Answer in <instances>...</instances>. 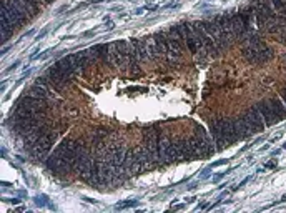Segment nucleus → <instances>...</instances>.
Segmentation results:
<instances>
[{
    "label": "nucleus",
    "instance_id": "5",
    "mask_svg": "<svg viewBox=\"0 0 286 213\" xmlns=\"http://www.w3.org/2000/svg\"><path fill=\"white\" fill-rule=\"evenodd\" d=\"M246 118H248L250 122V127H252L253 133H256V131H261L265 130V120H263V115H261V112L258 110L256 105L250 107L248 110H246Z\"/></svg>",
    "mask_w": 286,
    "mask_h": 213
},
{
    "label": "nucleus",
    "instance_id": "16",
    "mask_svg": "<svg viewBox=\"0 0 286 213\" xmlns=\"http://www.w3.org/2000/svg\"><path fill=\"white\" fill-rule=\"evenodd\" d=\"M171 143H173L175 160L186 158V138H171Z\"/></svg>",
    "mask_w": 286,
    "mask_h": 213
},
{
    "label": "nucleus",
    "instance_id": "12",
    "mask_svg": "<svg viewBox=\"0 0 286 213\" xmlns=\"http://www.w3.org/2000/svg\"><path fill=\"white\" fill-rule=\"evenodd\" d=\"M132 47L133 50H135V55L136 59H138V62H142V64H145V62H148V52H147V44H145V40H138V38H132Z\"/></svg>",
    "mask_w": 286,
    "mask_h": 213
},
{
    "label": "nucleus",
    "instance_id": "24",
    "mask_svg": "<svg viewBox=\"0 0 286 213\" xmlns=\"http://www.w3.org/2000/svg\"><path fill=\"white\" fill-rule=\"evenodd\" d=\"M285 60H286V53H285Z\"/></svg>",
    "mask_w": 286,
    "mask_h": 213
},
{
    "label": "nucleus",
    "instance_id": "20",
    "mask_svg": "<svg viewBox=\"0 0 286 213\" xmlns=\"http://www.w3.org/2000/svg\"><path fill=\"white\" fill-rule=\"evenodd\" d=\"M145 44H147L148 57H150L151 60H158L160 57H162V53H160V50H158V45H156L153 37H148L147 40H145Z\"/></svg>",
    "mask_w": 286,
    "mask_h": 213
},
{
    "label": "nucleus",
    "instance_id": "15",
    "mask_svg": "<svg viewBox=\"0 0 286 213\" xmlns=\"http://www.w3.org/2000/svg\"><path fill=\"white\" fill-rule=\"evenodd\" d=\"M211 137H213L215 145H217L218 148L220 150L225 148L226 142H225V138H223L221 129H220V125H218V120H213V122H211Z\"/></svg>",
    "mask_w": 286,
    "mask_h": 213
},
{
    "label": "nucleus",
    "instance_id": "11",
    "mask_svg": "<svg viewBox=\"0 0 286 213\" xmlns=\"http://www.w3.org/2000/svg\"><path fill=\"white\" fill-rule=\"evenodd\" d=\"M256 107H258V110L261 112V115H263V120H265V125H266V127L275 125V123L280 122V118L276 117L275 110H273L271 105H269L268 98H266V100H261L260 103H256Z\"/></svg>",
    "mask_w": 286,
    "mask_h": 213
},
{
    "label": "nucleus",
    "instance_id": "1",
    "mask_svg": "<svg viewBox=\"0 0 286 213\" xmlns=\"http://www.w3.org/2000/svg\"><path fill=\"white\" fill-rule=\"evenodd\" d=\"M218 125L221 129L226 145H231V143H236L240 140V135H238L236 130V122L233 118H218Z\"/></svg>",
    "mask_w": 286,
    "mask_h": 213
},
{
    "label": "nucleus",
    "instance_id": "9",
    "mask_svg": "<svg viewBox=\"0 0 286 213\" xmlns=\"http://www.w3.org/2000/svg\"><path fill=\"white\" fill-rule=\"evenodd\" d=\"M191 25H193V30L197 32V35L200 37V40L203 42V47H205L206 53H210V55H215V53H217V50H218L217 44L211 40V37L205 32V29L200 25V22H197V24H191Z\"/></svg>",
    "mask_w": 286,
    "mask_h": 213
},
{
    "label": "nucleus",
    "instance_id": "4",
    "mask_svg": "<svg viewBox=\"0 0 286 213\" xmlns=\"http://www.w3.org/2000/svg\"><path fill=\"white\" fill-rule=\"evenodd\" d=\"M158 158L162 162L175 160L173 143H171L170 137H163V135H160V140H158Z\"/></svg>",
    "mask_w": 286,
    "mask_h": 213
},
{
    "label": "nucleus",
    "instance_id": "17",
    "mask_svg": "<svg viewBox=\"0 0 286 213\" xmlns=\"http://www.w3.org/2000/svg\"><path fill=\"white\" fill-rule=\"evenodd\" d=\"M269 105H271V108L275 110L276 117L280 120H285L286 118V107L283 103V100H281V97H273V98H268Z\"/></svg>",
    "mask_w": 286,
    "mask_h": 213
},
{
    "label": "nucleus",
    "instance_id": "3",
    "mask_svg": "<svg viewBox=\"0 0 286 213\" xmlns=\"http://www.w3.org/2000/svg\"><path fill=\"white\" fill-rule=\"evenodd\" d=\"M155 42L156 45H158V50L160 53H162V57H165L167 60L173 62V64H176L180 59H176V57L173 55V52H171V47H170V40H168V33L167 32H156L155 35Z\"/></svg>",
    "mask_w": 286,
    "mask_h": 213
},
{
    "label": "nucleus",
    "instance_id": "10",
    "mask_svg": "<svg viewBox=\"0 0 286 213\" xmlns=\"http://www.w3.org/2000/svg\"><path fill=\"white\" fill-rule=\"evenodd\" d=\"M195 138H197L198 143H200V147H202L203 157H211V155L215 153L213 142H211V138L205 133V130H203L202 127H197V133H195Z\"/></svg>",
    "mask_w": 286,
    "mask_h": 213
},
{
    "label": "nucleus",
    "instance_id": "2",
    "mask_svg": "<svg viewBox=\"0 0 286 213\" xmlns=\"http://www.w3.org/2000/svg\"><path fill=\"white\" fill-rule=\"evenodd\" d=\"M183 25V32H185V44L186 49L190 50L193 55H197L203 47V42L200 40V37L197 35V32L193 30V25L191 24H182Z\"/></svg>",
    "mask_w": 286,
    "mask_h": 213
},
{
    "label": "nucleus",
    "instance_id": "6",
    "mask_svg": "<svg viewBox=\"0 0 286 213\" xmlns=\"http://www.w3.org/2000/svg\"><path fill=\"white\" fill-rule=\"evenodd\" d=\"M200 25L205 29V32L208 33V35L211 37V40L217 44V47L220 49V50H225L226 49V44L223 42V38H221V33H220V30H218V27L217 24H215L213 20H203V22H200Z\"/></svg>",
    "mask_w": 286,
    "mask_h": 213
},
{
    "label": "nucleus",
    "instance_id": "7",
    "mask_svg": "<svg viewBox=\"0 0 286 213\" xmlns=\"http://www.w3.org/2000/svg\"><path fill=\"white\" fill-rule=\"evenodd\" d=\"M226 24H228L231 37L236 38V40H241L243 35H245V27H243V22H241L240 15H238V14L226 15Z\"/></svg>",
    "mask_w": 286,
    "mask_h": 213
},
{
    "label": "nucleus",
    "instance_id": "13",
    "mask_svg": "<svg viewBox=\"0 0 286 213\" xmlns=\"http://www.w3.org/2000/svg\"><path fill=\"white\" fill-rule=\"evenodd\" d=\"M235 122H236V130H238V135H240V140H241V138L250 137V135L253 133L252 127H250L248 118H246V115H241V117L236 118Z\"/></svg>",
    "mask_w": 286,
    "mask_h": 213
},
{
    "label": "nucleus",
    "instance_id": "14",
    "mask_svg": "<svg viewBox=\"0 0 286 213\" xmlns=\"http://www.w3.org/2000/svg\"><path fill=\"white\" fill-rule=\"evenodd\" d=\"M168 35L171 38H175L180 44V47L185 52L186 50V44H185V32H183V25H171L170 30H168Z\"/></svg>",
    "mask_w": 286,
    "mask_h": 213
},
{
    "label": "nucleus",
    "instance_id": "19",
    "mask_svg": "<svg viewBox=\"0 0 286 213\" xmlns=\"http://www.w3.org/2000/svg\"><path fill=\"white\" fill-rule=\"evenodd\" d=\"M108 57H110V62H112V67H125L123 60H121V55L118 52V47H117V44H108Z\"/></svg>",
    "mask_w": 286,
    "mask_h": 213
},
{
    "label": "nucleus",
    "instance_id": "18",
    "mask_svg": "<svg viewBox=\"0 0 286 213\" xmlns=\"http://www.w3.org/2000/svg\"><path fill=\"white\" fill-rule=\"evenodd\" d=\"M93 52H95L97 59L103 62L107 67H112V62H110V57H108V44H100V45H95V47L92 49Z\"/></svg>",
    "mask_w": 286,
    "mask_h": 213
},
{
    "label": "nucleus",
    "instance_id": "21",
    "mask_svg": "<svg viewBox=\"0 0 286 213\" xmlns=\"http://www.w3.org/2000/svg\"><path fill=\"white\" fill-rule=\"evenodd\" d=\"M112 157H113V164H115L117 168H121L123 166V160H125V148L121 145H117L112 148Z\"/></svg>",
    "mask_w": 286,
    "mask_h": 213
},
{
    "label": "nucleus",
    "instance_id": "23",
    "mask_svg": "<svg viewBox=\"0 0 286 213\" xmlns=\"http://www.w3.org/2000/svg\"><path fill=\"white\" fill-rule=\"evenodd\" d=\"M280 97H281V100H283V103H285V105H286V88H285V90H281Z\"/></svg>",
    "mask_w": 286,
    "mask_h": 213
},
{
    "label": "nucleus",
    "instance_id": "22",
    "mask_svg": "<svg viewBox=\"0 0 286 213\" xmlns=\"http://www.w3.org/2000/svg\"><path fill=\"white\" fill-rule=\"evenodd\" d=\"M35 85H37V87H40V88H44V90H45L50 97H53V88H52V85H50L49 79H44V77H38V79L35 80Z\"/></svg>",
    "mask_w": 286,
    "mask_h": 213
},
{
    "label": "nucleus",
    "instance_id": "8",
    "mask_svg": "<svg viewBox=\"0 0 286 213\" xmlns=\"http://www.w3.org/2000/svg\"><path fill=\"white\" fill-rule=\"evenodd\" d=\"M158 140H160V135L156 133L153 129H148L147 131L143 133V143H145V148L148 150L156 160H160L158 158Z\"/></svg>",
    "mask_w": 286,
    "mask_h": 213
}]
</instances>
